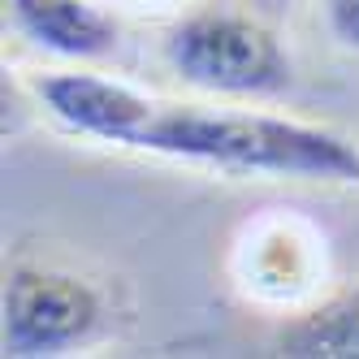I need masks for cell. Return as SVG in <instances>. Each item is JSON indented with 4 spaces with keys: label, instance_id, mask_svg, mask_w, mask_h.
<instances>
[{
    "label": "cell",
    "instance_id": "6da1fadb",
    "mask_svg": "<svg viewBox=\"0 0 359 359\" xmlns=\"http://www.w3.org/2000/svg\"><path fill=\"white\" fill-rule=\"evenodd\" d=\"M135 151L212 165L225 173L359 182V147L346 135L269 113H208V109L161 104Z\"/></svg>",
    "mask_w": 359,
    "mask_h": 359
},
{
    "label": "cell",
    "instance_id": "5b68a950",
    "mask_svg": "<svg viewBox=\"0 0 359 359\" xmlns=\"http://www.w3.org/2000/svg\"><path fill=\"white\" fill-rule=\"evenodd\" d=\"M13 22L31 43L57 57H104L117 43V27L87 0H13Z\"/></svg>",
    "mask_w": 359,
    "mask_h": 359
},
{
    "label": "cell",
    "instance_id": "277c9868",
    "mask_svg": "<svg viewBox=\"0 0 359 359\" xmlns=\"http://www.w3.org/2000/svg\"><path fill=\"white\" fill-rule=\"evenodd\" d=\"M31 91L61 126L121 147H139L151 117L161 113L151 95L100 74H39L31 79Z\"/></svg>",
    "mask_w": 359,
    "mask_h": 359
},
{
    "label": "cell",
    "instance_id": "3957f363",
    "mask_svg": "<svg viewBox=\"0 0 359 359\" xmlns=\"http://www.w3.org/2000/svg\"><path fill=\"white\" fill-rule=\"evenodd\" d=\"M0 312H5V325H0L5 359H43L83 346L100 329L104 303L95 286L74 273L18 264L5 281Z\"/></svg>",
    "mask_w": 359,
    "mask_h": 359
},
{
    "label": "cell",
    "instance_id": "7a4b0ae2",
    "mask_svg": "<svg viewBox=\"0 0 359 359\" xmlns=\"http://www.w3.org/2000/svg\"><path fill=\"white\" fill-rule=\"evenodd\" d=\"M165 61L182 83L212 95H277L290 87L281 39L243 13H195L165 39Z\"/></svg>",
    "mask_w": 359,
    "mask_h": 359
},
{
    "label": "cell",
    "instance_id": "8992f818",
    "mask_svg": "<svg viewBox=\"0 0 359 359\" xmlns=\"http://www.w3.org/2000/svg\"><path fill=\"white\" fill-rule=\"evenodd\" d=\"M290 355H329V359H359V290H346L329 307L312 312L303 325L286 333Z\"/></svg>",
    "mask_w": 359,
    "mask_h": 359
},
{
    "label": "cell",
    "instance_id": "52a82bcc",
    "mask_svg": "<svg viewBox=\"0 0 359 359\" xmlns=\"http://www.w3.org/2000/svg\"><path fill=\"white\" fill-rule=\"evenodd\" d=\"M325 18H329L333 39L342 48H351V53H359V0H329Z\"/></svg>",
    "mask_w": 359,
    "mask_h": 359
}]
</instances>
